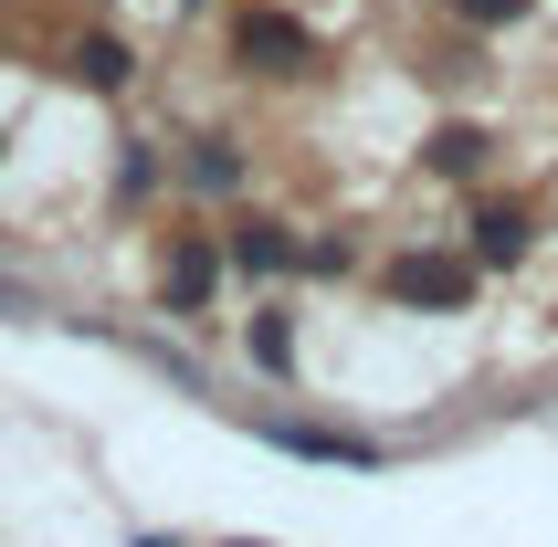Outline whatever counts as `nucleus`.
Wrapping results in <instances>:
<instances>
[{
    "instance_id": "f257e3e1",
    "label": "nucleus",
    "mask_w": 558,
    "mask_h": 547,
    "mask_svg": "<svg viewBox=\"0 0 558 547\" xmlns=\"http://www.w3.org/2000/svg\"><path fill=\"white\" fill-rule=\"evenodd\" d=\"M232 63H243L253 85H316L327 74V42L284 0H232Z\"/></svg>"
},
{
    "instance_id": "f03ea898",
    "label": "nucleus",
    "mask_w": 558,
    "mask_h": 547,
    "mask_svg": "<svg viewBox=\"0 0 558 547\" xmlns=\"http://www.w3.org/2000/svg\"><path fill=\"white\" fill-rule=\"evenodd\" d=\"M390 305H422V316H464L474 305V284H485V264H474L464 243H411V253H390Z\"/></svg>"
},
{
    "instance_id": "7ed1b4c3",
    "label": "nucleus",
    "mask_w": 558,
    "mask_h": 547,
    "mask_svg": "<svg viewBox=\"0 0 558 547\" xmlns=\"http://www.w3.org/2000/svg\"><path fill=\"white\" fill-rule=\"evenodd\" d=\"M221 274H232V253H221V232H201V221H180V232L158 243V305H169V316H211Z\"/></svg>"
},
{
    "instance_id": "20e7f679",
    "label": "nucleus",
    "mask_w": 558,
    "mask_h": 547,
    "mask_svg": "<svg viewBox=\"0 0 558 547\" xmlns=\"http://www.w3.org/2000/svg\"><path fill=\"white\" fill-rule=\"evenodd\" d=\"M221 253H232V274H264V284H275V274H306V232L284 211H243L221 232Z\"/></svg>"
},
{
    "instance_id": "39448f33",
    "label": "nucleus",
    "mask_w": 558,
    "mask_h": 547,
    "mask_svg": "<svg viewBox=\"0 0 558 547\" xmlns=\"http://www.w3.org/2000/svg\"><path fill=\"white\" fill-rule=\"evenodd\" d=\"M180 180L201 190V200H243V190H253V158H243L232 126H201V137L180 148Z\"/></svg>"
},
{
    "instance_id": "423d86ee",
    "label": "nucleus",
    "mask_w": 558,
    "mask_h": 547,
    "mask_svg": "<svg viewBox=\"0 0 558 547\" xmlns=\"http://www.w3.org/2000/svg\"><path fill=\"white\" fill-rule=\"evenodd\" d=\"M53 74H63V85H74V95H126V85H137V53H126L117 32H74Z\"/></svg>"
},
{
    "instance_id": "0eeeda50",
    "label": "nucleus",
    "mask_w": 558,
    "mask_h": 547,
    "mask_svg": "<svg viewBox=\"0 0 558 547\" xmlns=\"http://www.w3.org/2000/svg\"><path fill=\"white\" fill-rule=\"evenodd\" d=\"M527 243H537V211H527V200H485V211H474V232H464V253H474L485 274L527 264Z\"/></svg>"
},
{
    "instance_id": "6e6552de",
    "label": "nucleus",
    "mask_w": 558,
    "mask_h": 547,
    "mask_svg": "<svg viewBox=\"0 0 558 547\" xmlns=\"http://www.w3.org/2000/svg\"><path fill=\"white\" fill-rule=\"evenodd\" d=\"M485 158H496V137L474 117H442L433 137H422V169H433V180H485Z\"/></svg>"
},
{
    "instance_id": "1a4fd4ad",
    "label": "nucleus",
    "mask_w": 558,
    "mask_h": 547,
    "mask_svg": "<svg viewBox=\"0 0 558 547\" xmlns=\"http://www.w3.org/2000/svg\"><path fill=\"white\" fill-rule=\"evenodd\" d=\"M243 348H253V368H264V379H284V368H295V316H284V305H253Z\"/></svg>"
},
{
    "instance_id": "9d476101",
    "label": "nucleus",
    "mask_w": 558,
    "mask_h": 547,
    "mask_svg": "<svg viewBox=\"0 0 558 547\" xmlns=\"http://www.w3.org/2000/svg\"><path fill=\"white\" fill-rule=\"evenodd\" d=\"M527 11H537V0H453V22H464V32H517Z\"/></svg>"
},
{
    "instance_id": "9b49d317",
    "label": "nucleus",
    "mask_w": 558,
    "mask_h": 547,
    "mask_svg": "<svg viewBox=\"0 0 558 547\" xmlns=\"http://www.w3.org/2000/svg\"><path fill=\"white\" fill-rule=\"evenodd\" d=\"M158 190V148L148 137H126V158H117V200H148Z\"/></svg>"
},
{
    "instance_id": "f8f14e48",
    "label": "nucleus",
    "mask_w": 558,
    "mask_h": 547,
    "mask_svg": "<svg viewBox=\"0 0 558 547\" xmlns=\"http://www.w3.org/2000/svg\"><path fill=\"white\" fill-rule=\"evenodd\" d=\"M348 264H359L348 232H306V274H348Z\"/></svg>"
}]
</instances>
